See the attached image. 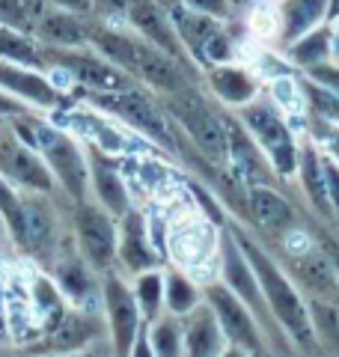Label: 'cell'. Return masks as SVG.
Listing matches in <instances>:
<instances>
[{"instance_id":"obj_33","label":"cell","mask_w":339,"mask_h":357,"mask_svg":"<svg viewBox=\"0 0 339 357\" xmlns=\"http://www.w3.org/2000/svg\"><path fill=\"white\" fill-rule=\"evenodd\" d=\"M268 98L282 110V114H307L303 86H301V81H295V75H282V77L268 81Z\"/></svg>"},{"instance_id":"obj_18","label":"cell","mask_w":339,"mask_h":357,"mask_svg":"<svg viewBox=\"0 0 339 357\" xmlns=\"http://www.w3.org/2000/svg\"><path fill=\"white\" fill-rule=\"evenodd\" d=\"M89 185L98 194V199L107 206L113 215H128V191H126V178H122L119 161H113L105 152H93L89 161Z\"/></svg>"},{"instance_id":"obj_25","label":"cell","mask_w":339,"mask_h":357,"mask_svg":"<svg viewBox=\"0 0 339 357\" xmlns=\"http://www.w3.org/2000/svg\"><path fill=\"white\" fill-rule=\"evenodd\" d=\"M298 173L303 182V191H307L310 203L322 211L324 218H333L331 199H327V188H324V167H322V149L315 143L301 146V158H298Z\"/></svg>"},{"instance_id":"obj_16","label":"cell","mask_w":339,"mask_h":357,"mask_svg":"<svg viewBox=\"0 0 339 357\" xmlns=\"http://www.w3.org/2000/svg\"><path fill=\"white\" fill-rule=\"evenodd\" d=\"M33 36L45 48H84L89 42V18H81L56 6H45Z\"/></svg>"},{"instance_id":"obj_31","label":"cell","mask_w":339,"mask_h":357,"mask_svg":"<svg viewBox=\"0 0 339 357\" xmlns=\"http://www.w3.org/2000/svg\"><path fill=\"white\" fill-rule=\"evenodd\" d=\"M45 6H48L45 0H0V24L33 36Z\"/></svg>"},{"instance_id":"obj_36","label":"cell","mask_w":339,"mask_h":357,"mask_svg":"<svg viewBox=\"0 0 339 357\" xmlns=\"http://www.w3.org/2000/svg\"><path fill=\"white\" fill-rule=\"evenodd\" d=\"M93 6H96V18L98 21H107V24L126 27L128 0H93Z\"/></svg>"},{"instance_id":"obj_24","label":"cell","mask_w":339,"mask_h":357,"mask_svg":"<svg viewBox=\"0 0 339 357\" xmlns=\"http://www.w3.org/2000/svg\"><path fill=\"white\" fill-rule=\"evenodd\" d=\"M250 211H253V218L259 227H265V229H292V206L286 203V197H280L274 188H268V185H253L250 188Z\"/></svg>"},{"instance_id":"obj_30","label":"cell","mask_w":339,"mask_h":357,"mask_svg":"<svg viewBox=\"0 0 339 357\" xmlns=\"http://www.w3.org/2000/svg\"><path fill=\"white\" fill-rule=\"evenodd\" d=\"M164 304L170 307L173 316H188L190 310L199 307V292H197V283L190 280L188 274L182 271H173L164 277Z\"/></svg>"},{"instance_id":"obj_32","label":"cell","mask_w":339,"mask_h":357,"mask_svg":"<svg viewBox=\"0 0 339 357\" xmlns=\"http://www.w3.org/2000/svg\"><path fill=\"white\" fill-rule=\"evenodd\" d=\"M146 331H149L155 357H185V328L176 319H161Z\"/></svg>"},{"instance_id":"obj_35","label":"cell","mask_w":339,"mask_h":357,"mask_svg":"<svg viewBox=\"0 0 339 357\" xmlns=\"http://www.w3.org/2000/svg\"><path fill=\"white\" fill-rule=\"evenodd\" d=\"M315 137H319V149L339 164V122L315 119Z\"/></svg>"},{"instance_id":"obj_42","label":"cell","mask_w":339,"mask_h":357,"mask_svg":"<svg viewBox=\"0 0 339 357\" xmlns=\"http://www.w3.org/2000/svg\"><path fill=\"white\" fill-rule=\"evenodd\" d=\"M18 114H27V105L21 102V98H15V96H9V93H3L0 89V119H13V116H18Z\"/></svg>"},{"instance_id":"obj_11","label":"cell","mask_w":339,"mask_h":357,"mask_svg":"<svg viewBox=\"0 0 339 357\" xmlns=\"http://www.w3.org/2000/svg\"><path fill=\"white\" fill-rule=\"evenodd\" d=\"M0 89L21 98V102L30 107H39V110L63 107V93L51 86L48 75H42L39 69H30V66L0 60Z\"/></svg>"},{"instance_id":"obj_47","label":"cell","mask_w":339,"mask_h":357,"mask_svg":"<svg viewBox=\"0 0 339 357\" xmlns=\"http://www.w3.org/2000/svg\"><path fill=\"white\" fill-rule=\"evenodd\" d=\"M250 3H256V0H232V6H250Z\"/></svg>"},{"instance_id":"obj_43","label":"cell","mask_w":339,"mask_h":357,"mask_svg":"<svg viewBox=\"0 0 339 357\" xmlns=\"http://www.w3.org/2000/svg\"><path fill=\"white\" fill-rule=\"evenodd\" d=\"M128 357H155V349L149 342V331H140L137 333V342L131 345V354Z\"/></svg>"},{"instance_id":"obj_13","label":"cell","mask_w":339,"mask_h":357,"mask_svg":"<svg viewBox=\"0 0 339 357\" xmlns=\"http://www.w3.org/2000/svg\"><path fill=\"white\" fill-rule=\"evenodd\" d=\"M101 295H105V301H107L116 357H128L134 337H137V301H134V292L119 280V277H107Z\"/></svg>"},{"instance_id":"obj_21","label":"cell","mask_w":339,"mask_h":357,"mask_svg":"<svg viewBox=\"0 0 339 357\" xmlns=\"http://www.w3.org/2000/svg\"><path fill=\"white\" fill-rule=\"evenodd\" d=\"M56 283H60V292L69 298V301H75L77 307L96 310L101 304L96 277L89 274V268L81 259H66V262H60V268H56Z\"/></svg>"},{"instance_id":"obj_8","label":"cell","mask_w":339,"mask_h":357,"mask_svg":"<svg viewBox=\"0 0 339 357\" xmlns=\"http://www.w3.org/2000/svg\"><path fill=\"white\" fill-rule=\"evenodd\" d=\"M126 27H131L140 39H146L155 48L167 51L170 57L176 60H190L185 45L179 42L176 36V27H173V18H170L167 6L161 0H128V9H126Z\"/></svg>"},{"instance_id":"obj_10","label":"cell","mask_w":339,"mask_h":357,"mask_svg":"<svg viewBox=\"0 0 339 357\" xmlns=\"http://www.w3.org/2000/svg\"><path fill=\"white\" fill-rule=\"evenodd\" d=\"M134 81L146 84L149 89L161 96H173V93H182V89L190 86V75L185 69L182 60L170 57L167 51L155 48L146 39H140V51H137V63H134Z\"/></svg>"},{"instance_id":"obj_5","label":"cell","mask_w":339,"mask_h":357,"mask_svg":"<svg viewBox=\"0 0 339 357\" xmlns=\"http://www.w3.org/2000/svg\"><path fill=\"white\" fill-rule=\"evenodd\" d=\"M48 63H60L63 69H69L75 84H81L89 93H122V89L140 86L126 69L105 60L89 45L84 48H45V66Z\"/></svg>"},{"instance_id":"obj_15","label":"cell","mask_w":339,"mask_h":357,"mask_svg":"<svg viewBox=\"0 0 339 357\" xmlns=\"http://www.w3.org/2000/svg\"><path fill=\"white\" fill-rule=\"evenodd\" d=\"M164 6H167L170 18H173L176 36L185 45L190 63L202 69V51H206V42L223 27V21L211 18V15H202V13H194V9H188L182 0H167Z\"/></svg>"},{"instance_id":"obj_39","label":"cell","mask_w":339,"mask_h":357,"mask_svg":"<svg viewBox=\"0 0 339 357\" xmlns=\"http://www.w3.org/2000/svg\"><path fill=\"white\" fill-rule=\"evenodd\" d=\"M188 9L194 13H202V15H211L218 21H226L232 15V0H182Z\"/></svg>"},{"instance_id":"obj_23","label":"cell","mask_w":339,"mask_h":357,"mask_svg":"<svg viewBox=\"0 0 339 357\" xmlns=\"http://www.w3.org/2000/svg\"><path fill=\"white\" fill-rule=\"evenodd\" d=\"M152 241L146 236V220L128 215L126 218V229H122V244H119V256L126 262L128 271H152V265L158 262V256L152 253Z\"/></svg>"},{"instance_id":"obj_14","label":"cell","mask_w":339,"mask_h":357,"mask_svg":"<svg viewBox=\"0 0 339 357\" xmlns=\"http://www.w3.org/2000/svg\"><path fill=\"white\" fill-rule=\"evenodd\" d=\"M209 89L218 96V102L226 107H244L259 98L262 93V81L253 75L250 66H235V63H223V66H211L209 75Z\"/></svg>"},{"instance_id":"obj_26","label":"cell","mask_w":339,"mask_h":357,"mask_svg":"<svg viewBox=\"0 0 339 357\" xmlns=\"http://www.w3.org/2000/svg\"><path fill=\"white\" fill-rule=\"evenodd\" d=\"M298 274L301 280L307 283V289L315 295V301H336L339 298V277H336V268L331 259L324 256H298Z\"/></svg>"},{"instance_id":"obj_40","label":"cell","mask_w":339,"mask_h":357,"mask_svg":"<svg viewBox=\"0 0 339 357\" xmlns=\"http://www.w3.org/2000/svg\"><path fill=\"white\" fill-rule=\"evenodd\" d=\"M48 6H56V9H66V13H75L81 18H96V6L93 0H45Z\"/></svg>"},{"instance_id":"obj_37","label":"cell","mask_w":339,"mask_h":357,"mask_svg":"<svg viewBox=\"0 0 339 357\" xmlns=\"http://www.w3.org/2000/svg\"><path fill=\"white\" fill-rule=\"evenodd\" d=\"M310 81H315L319 86H324L331 96H336V102H339V66L336 63H322V66H315V69L307 72Z\"/></svg>"},{"instance_id":"obj_6","label":"cell","mask_w":339,"mask_h":357,"mask_svg":"<svg viewBox=\"0 0 339 357\" xmlns=\"http://www.w3.org/2000/svg\"><path fill=\"white\" fill-rule=\"evenodd\" d=\"M36 143H39V155L45 158V164L51 167L54 178H60V185L77 203H86L89 161L84 158L81 146H77L63 128H54L39 119H36Z\"/></svg>"},{"instance_id":"obj_45","label":"cell","mask_w":339,"mask_h":357,"mask_svg":"<svg viewBox=\"0 0 339 357\" xmlns=\"http://www.w3.org/2000/svg\"><path fill=\"white\" fill-rule=\"evenodd\" d=\"M66 357H107V354H101V351H81V354H66Z\"/></svg>"},{"instance_id":"obj_4","label":"cell","mask_w":339,"mask_h":357,"mask_svg":"<svg viewBox=\"0 0 339 357\" xmlns=\"http://www.w3.org/2000/svg\"><path fill=\"white\" fill-rule=\"evenodd\" d=\"M239 244L244 248L247 259L253 262V271H256V280H259V289L265 292L268 298V307L274 310V316L286 325L298 340H310V331H312V321L307 316V307L303 301L298 298V292L292 289V283L282 277V271L268 259V256L259 253L256 244H250L247 238L239 236Z\"/></svg>"},{"instance_id":"obj_7","label":"cell","mask_w":339,"mask_h":357,"mask_svg":"<svg viewBox=\"0 0 339 357\" xmlns=\"http://www.w3.org/2000/svg\"><path fill=\"white\" fill-rule=\"evenodd\" d=\"M0 176H3L9 185H21V188H30V191H39V194L54 191L51 167L45 164V158L36 149L21 143L13 128L0 134Z\"/></svg>"},{"instance_id":"obj_1","label":"cell","mask_w":339,"mask_h":357,"mask_svg":"<svg viewBox=\"0 0 339 357\" xmlns=\"http://www.w3.org/2000/svg\"><path fill=\"white\" fill-rule=\"evenodd\" d=\"M164 110L170 119L182 126V131L194 140V146L206 155L211 164L229 161V137H226L223 114H218L202 93H197L194 86H188L182 93L164 96Z\"/></svg>"},{"instance_id":"obj_22","label":"cell","mask_w":339,"mask_h":357,"mask_svg":"<svg viewBox=\"0 0 339 357\" xmlns=\"http://www.w3.org/2000/svg\"><path fill=\"white\" fill-rule=\"evenodd\" d=\"M331 51H333V33H331V24L324 21V24H319L315 30L303 33L298 42H292L282 54H286V60L292 66L310 72V69H315V66H322V63H331Z\"/></svg>"},{"instance_id":"obj_3","label":"cell","mask_w":339,"mask_h":357,"mask_svg":"<svg viewBox=\"0 0 339 357\" xmlns=\"http://www.w3.org/2000/svg\"><path fill=\"white\" fill-rule=\"evenodd\" d=\"M239 119L244 122V128L250 131L256 146L265 152V158L274 167V173L292 176L298 170L301 149L295 143V131L289 128L286 114H282L271 98H256V102L244 105L239 110Z\"/></svg>"},{"instance_id":"obj_9","label":"cell","mask_w":339,"mask_h":357,"mask_svg":"<svg viewBox=\"0 0 339 357\" xmlns=\"http://www.w3.org/2000/svg\"><path fill=\"white\" fill-rule=\"evenodd\" d=\"M206 295H209L211 312L218 316L223 337L232 340V345H239L244 351H256L259 349V331H256V321L250 319V312H247L244 301L226 283H209Z\"/></svg>"},{"instance_id":"obj_12","label":"cell","mask_w":339,"mask_h":357,"mask_svg":"<svg viewBox=\"0 0 339 357\" xmlns=\"http://www.w3.org/2000/svg\"><path fill=\"white\" fill-rule=\"evenodd\" d=\"M75 227H77V241H81V250L86 259L98 268L110 265L113 256L119 253V244H116V227L107 218V211L81 203L75 215Z\"/></svg>"},{"instance_id":"obj_41","label":"cell","mask_w":339,"mask_h":357,"mask_svg":"<svg viewBox=\"0 0 339 357\" xmlns=\"http://www.w3.org/2000/svg\"><path fill=\"white\" fill-rule=\"evenodd\" d=\"M286 250L292 256H307V253H312V241L303 229H289L286 232Z\"/></svg>"},{"instance_id":"obj_34","label":"cell","mask_w":339,"mask_h":357,"mask_svg":"<svg viewBox=\"0 0 339 357\" xmlns=\"http://www.w3.org/2000/svg\"><path fill=\"white\" fill-rule=\"evenodd\" d=\"M134 301H137V310L152 321L164 304V277L158 271H143L134 289Z\"/></svg>"},{"instance_id":"obj_46","label":"cell","mask_w":339,"mask_h":357,"mask_svg":"<svg viewBox=\"0 0 339 357\" xmlns=\"http://www.w3.org/2000/svg\"><path fill=\"white\" fill-rule=\"evenodd\" d=\"M331 262H333V268H336V277H339V248H333V250H331Z\"/></svg>"},{"instance_id":"obj_2","label":"cell","mask_w":339,"mask_h":357,"mask_svg":"<svg viewBox=\"0 0 339 357\" xmlns=\"http://www.w3.org/2000/svg\"><path fill=\"white\" fill-rule=\"evenodd\" d=\"M89 105H96L101 114L113 116L126 128L143 134L158 149H182L173 134V122H170L167 110L155 98L146 96L140 86L122 89V93H89Z\"/></svg>"},{"instance_id":"obj_29","label":"cell","mask_w":339,"mask_h":357,"mask_svg":"<svg viewBox=\"0 0 339 357\" xmlns=\"http://www.w3.org/2000/svg\"><path fill=\"white\" fill-rule=\"evenodd\" d=\"M244 30L250 33V39H256V42L277 45V33H280L277 0H256V3L247 6Z\"/></svg>"},{"instance_id":"obj_28","label":"cell","mask_w":339,"mask_h":357,"mask_svg":"<svg viewBox=\"0 0 339 357\" xmlns=\"http://www.w3.org/2000/svg\"><path fill=\"white\" fill-rule=\"evenodd\" d=\"M96 325L93 319L81 316V312H69L54 325V333L48 337V345L54 351H81L86 342H93L96 337Z\"/></svg>"},{"instance_id":"obj_44","label":"cell","mask_w":339,"mask_h":357,"mask_svg":"<svg viewBox=\"0 0 339 357\" xmlns=\"http://www.w3.org/2000/svg\"><path fill=\"white\" fill-rule=\"evenodd\" d=\"M327 24H331V33H333V51H331V63H336V66H339V18L327 21Z\"/></svg>"},{"instance_id":"obj_20","label":"cell","mask_w":339,"mask_h":357,"mask_svg":"<svg viewBox=\"0 0 339 357\" xmlns=\"http://www.w3.org/2000/svg\"><path fill=\"white\" fill-rule=\"evenodd\" d=\"M223 331L211 307H197L188 312L185 325V357H220Z\"/></svg>"},{"instance_id":"obj_38","label":"cell","mask_w":339,"mask_h":357,"mask_svg":"<svg viewBox=\"0 0 339 357\" xmlns=\"http://www.w3.org/2000/svg\"><path fill=\"white\" fill-rule=\"evenodd\" d=\"M322 167H324V188H327V199H331L333 218H339V164L333 158H327L322 152Z\"/></svg>"},{"instance_id":"obj_27","label":"cell","mask_w":339,"mask_h":357,"mask_svg":"<svg viewBox=\"0 0 339 357\" xmlns=\"http://www.w3.org/2000/svg\"><path fill=\"white\" fill-rule=\"evenodd\" d=\"M0 60L30 66V69H42L45 48L36 36H30V33H21V30L0 24Z\"/></svg>"},{"instance_id":"obj_19","label":"cell","mask_w":339,"mask_h":357,"mask_svg":"<svg viewBox=\"0 0 339 357\" xmlns=\"http://www.w3.org/2000/svg\"><path fill=\"white\" fill-rule=\"evenodd\" d=\"M220 271H223L226 286H229L250 310H256L259 316H265V304H262V298H259V292H262V289H259V280H256L250 262H247V256L235 248L232 241L223 244V265H220Z\"/></svg>"},{"instance_id":"obj_17","label":"cell","mask_w":339,"mask_h":357,"mask_svg":"<svg viewBox=\"0 0 339 357\" xmlns=\"http://www.w3.org/2000/svg\"><path fill=\"white\" fill-rule=\"evenodd\" d=\"M327 6H331V0H277V13H280L277 48L286 51L292 42H298L303 36V33L324 24Z\"/></svg>"}]
</instances>
